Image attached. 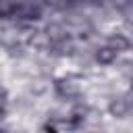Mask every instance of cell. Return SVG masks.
Instances as JSON below:
<instances>
[{
	"instance_id": "6da1fadb",
	"label": "cell",
	"mask_w": 133,
	"mask_h": 133,
	"mask_svg": "<svg viewBox=\"0 0 133 133\" xmlns=\"http://www.w3.org/2000/svg\"><path fill=\"white\" fill-rule=\"evenodd\" d=\"M42 17V6L33 2H0V19L35 21Z\"/></svg>"
},
{
	"instance_id": "7a4b0ae2",
	"label": "cell",
	"mask_w": 133,
	"mask_h": 133,
	"mask_svg": "<svg viewBox=\"0 0 133 133\" xmlns=\"http://www.w3.org/2000/svg\"><path fill=\"white\" fill-rule=\"evenodd\" d=\"M110 112H112L114 116H118V118L127 116V112H129V102H127L125 98L112 100V102H110Z\"/></svg>"
},
{
	"instance_id": "3957f363",
	"label": "cell",
	"mask_w": 133,
	"mask_h": 133,
	"mask_svg": "<svg viewBox=\"0 0 133 133\" xmlns=\"http://www.w3.org/2000/svg\"><path fill=\"white\" fill-rule=\"evenodd\" d=\"M96 60L102 62V64H110V62L116 60V52H114L110 46H104V48H100V50L96 52Z\"/></svg>"
},
{
	"instance_id": "277c9868",
	"label": "cell",
	"mask_w": 133,
	"mask_h": 133,
	"mask_svg": "<svg viewBox=\"0 0 133 133\" xmlns=\"http://www.w3.org/2000/svg\"><path fill=\"white\" fill-rule=\"evenodd\" d=\"M108 46H110V48H112V50H114V52L118 54L121 50H129V46H131V44H129V39H127L125 35H121V33H116V35H112V37H110V42H108Z\"/></svg>"
},
{
	"instance_id": "5b68a950",
	"label": "cell",
	"mask_w": 133,
	"mask_h": 133,
	"mask_svg": "<svg viewBox=\"0 0 133 133\" xmlns=\"http://www.w3.org/2000/svg\"><path fill=\"white\" fill-rule=\"evenodd\" d=\"M56 87H58V91L60 94H66V96H75L79 89H77V85H73L71 81H58L56 83Z\"/></svg>"
},
{
	"instance_id": "8992f818",
	"label": "cell",
	"mask_w": 133,
	"mask_h": 133,
	"mask_svg": "<svg viewBox=\"0 0 133 133\" xmlns=\"http://www.w3.org/2000/svg\"><path fill=\"white\" fill-rule=\"evenodd\" d=\"M4 98H6V91H4L2 87H0V104L4 102ZM0 112H2V106H0Z\"/></svg>"
},
{
	"instance_id": "52a82bcc",
	"label": "cell",
	"mask_w": 133,
	"mask_h": 133,
	"mask_svg": "<svg viewBox=\"0 0 133 133\" xmlns=\"http://www.w3.org/2000/svg\"><path fill=\"white\" fill-rule=\"evenodd\" d=\"M0 133H8V131H6V129H0Z\"/></svg>"
}]
</instances>
